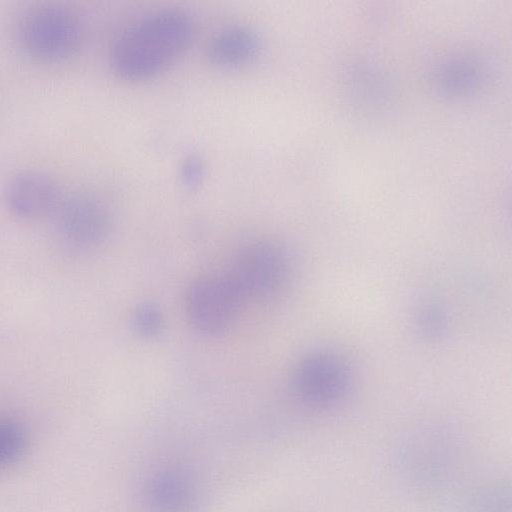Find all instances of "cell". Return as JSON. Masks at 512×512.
<instances>
[{
    "mask_svg": "<svg viewBox=\"0 0 512 512\" xmlns=\"http://www.w3.org/2000/svg\"><path fill=\"white\" fill-rule=\"evenodd\" d=\"M258 32L246 25H232L215 33L206 47L210 63L221 68H235L253 61L260 53Z\"/></svg>",
    "mask_w": 512,
    "mask_h": 512,
    "instance_id": "cell-9",
    "label": "cell"
},
{
    "mask_svg": "<svg viewBox=\"0 0 512 512\" xmlns=\"http://www.w3.org/2000/svg\"><path fill=\"white\" fill-rule=\"evenodd\" d=\"M290 274V260L280 246L257 241L245 245L225 274L241 301L265 298L277 292Z\"/></svg>",
    "mask_w": 512,
    "mask_h": 512,
    "instance_id": "cell-3",
    "label": "cell"
},
{
    "mask_svg": "<svg viewBox=\"0 0 512 512\" xmlns=\"http://www.w3.org/2000/svg\"><path fill=\"white\" fill-rule=\"evenodd\" d=\"M54 211L61 238L75 249L95 247L105 241L111 232V210L93 192H71L66 197H61Z\"/></svg>",
    "mask_w": 512,
    "mask_h": 512,
    "instance_id": "cell-4",
    "label": "cell"
},
{
    "mask_svg": "<svg viewBox=\"0 0 512 512\" xmlns=\"http://www.w3.org/2000/svg\"><path fill=\"white\" fill-rule=\"evenodd\" d=\"M205 172L206 166L202 157L191 153L181 162L179 170L180 181L186 188L195 189L202 183Z\"/></svg>",
    "mask_w": 512,
    "mask_h": 512,
    "instance_id": "cell-13",
    "label": "cell"
},
{
    "mask_svg": "<svg viewBox=\"0 0 512 512\" xmlns=\"http://www.w3.org/2000/svg\"><path fill=\"white\" fill-rule=\"evenodd\" d=\"M191 17L178 9L150 12L127 26L110 50V65L121 79L140 82L167 70L188 49Z\"/></svg>",
    "mask_w": 512,
    "mask_h": 512,
    "instance_id": "cell-1",
    "label": "cell"
},
{
    "mask_svg": "<svg viewBox=\"0 0 512 512\" xmlns=\"http://www.w3.org/2000/svg\"><path fill=\"white\" fill-rule=\"evenodd\" d=\"M417 330L427 339L441 338L448 327V316L438 303H426L416 313Z\"/></svg>",
    "mask_w": 512,
    "mask_h": 512,
    "instance_id": "cell-10",
    "label": "cell"
},
{
    "mask_svg": "<svg viewBox=\"0 0 512 512\" xmlns=\"http://www.w3.org/2000/svg\"><path fill=\"white\" fill-rule=\"evenodd\" d=\"M18 38L27 55L43 63L70 59L80 48L82 27L76 14L59 5L28 11L18 25Z\"/></svg>",
    "mask_w": 512,
    "mask_h": 512,
    "instance_id": "cell-2",
    "label": "cell"
},
{
    "mask_svg": "<svg viewBox=\"0 0 512 512\" xmlns=\"http://www.w3.org/2000/svg\"><path fill=\"white\" fill-rule=\"evenodd\" d=\"M240 297L224 276H204L189 287L186 311L191 325L201 333L217 335L234 322Z\"/></svg>",
    "mask_w": 512,
    "mask_h": 512,
    "instance_id": "cell-6",
    "label": "cell"
},
{
    "mask_svg": "<svg viewBox=\"0 0 512 512\" xmlns=\"http://www.w3.org/2000/svg\"><path fill=\"white\" fill-rule=\"evenodd\" d=\"M61 199L56 182L47 174L25 170L12 176L4 189L8 210L21 219H35L54 211Z\"/></svg>",
    "mask_w": 512,
    "mask_h": 512,
    "instance_id": "cell-7",
    "label": "cell"
},
{
    "mask_svg": "<svg viewBox=\"0 0 512 512\" xmlns=\"http://www.w3.org/2000/svg\"><path fill=\"white\" fill-rule=\"evenodd\" d=\"M133 323L139 334L145 337H154L162 331L163 316L156 305L143 303L135 310Z\"/></svg>",
    "mask_w": 512,
    "mask_h": 512,
    "instance_id": "cell-12",
    "label": "cell"
},
{
    "mask_svg": "<svg viewBox=\"0 0 512 512\" xmlns=\"http://www.w3.org/2000/svg\"><path fill=\"white\" fill-rule=\"evenodd\" d=\"M352 373L347 361L331 351H316L296 365L292 385L296 395L312 406H329L349 391Z\"/></svg>",
    "mask_w": 512,
    "mask_h": 512,
    "instance_id": "cell-5",
    "label": "cell"
},
{
    "mask_svg": "<svg viewBox=\"0 0 512 512\" xmlns=\"http://www.w3.org/2000/svg\"><path fill=\"white\" fill-rule=\"evenodd\" d=\"M24 448V434L14 422L0 420V465L14 461Z\"/></svg>",
    "mask_w": 512,
    "mask_h": 512,
    "instance_id": "cell-11",
    "label": "cell"
},
{
    "mask_svg": "<svg viewBox=\"0 0 512 512\" xmlns=\"http://www.w3.org/2000/svg\"><path fill=\"white\" fill-rule=\"evenodd\" d=\"M143 498L149 512H195L198 503L195 481L175 467L152 474L144 485Z\"/></svg>",
    "mask_w": 512,
    "mask_h": 512,
    "instance_id": "cell-8",
    "label": "cell"
}]
</instances>
